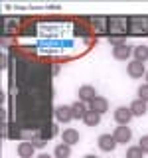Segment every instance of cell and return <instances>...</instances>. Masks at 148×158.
<instances>
[{"instance_id":"8","label":"cell","mask_w":148,"mask_h":158,"mask_svg":"<svg viewBox=\"0 0 148 158\" xmlns=\"http://www.w3.org/2000/svg\"><path fill=\"white\" fill-rule=\"evenodd\" d=\"M56 118L59 123H69L73 118V109H71V105H59L57 109H56Z\"/></svg>"},{"instance_id":"21","label":"cell","mask_w":148,"mask_h":158,"mask_svg":"<svg viewBox=\"0 0 148 158\" xmlns=\"http://www.w3.org/2000/svg\"><path fill=\"white\" fill-rule=\"evenodd\" d=\"M138 146H140V150L144 152V154H148V135L140 136V140H138Z\"/></svg>"},{"instance_id":"11","label":"cell","mask_w":148,"mask_h":158,"mask_svg":"<svg viewBox=\"0 0 148 158\" xmlns=\"http://www.w3.org/2000/svg\"><path fill=\"white\" fill-rule=\"evenodd\" d=\"M89 109L91 111H95V113H99V115H103V113H107V109H109V101L105 97H95L91 103H89Z\"/></svg>"},{"instance_id":"23","label":"cell","mask_w":148,"mask_h":158,"mask_svg":"<svg viewBox=\"0 0 148 158\" xmlns=\"http://www.w3.org/2000/svg\"><path fill=\"white\" fill-rule=\"evenodd\" d=\"M38 158H53V156H49V154H46V152H42V154H39Z\"/></svg>"},{"instance_id":"14","label":"cell","mask_w":148,"mask_h":158,"mask_svg":"<svg viewBox=\"0 0 148 158\" xmlns=\"http://www.w3.org/2000/svg\"><path fill=\"white\" fill-rule=\"evenodd\" d=\"M71 109H73V118H75V121H77V118H81V121H83L85 115H87V111H89L87 103H83V101H75L71 105Z\"/></svg>"},{"instance_id":"15","label":"cell","mask_w":148,"mask_h":158,"mask_svg":"<svg viewBox=\"0 0 148 158\" xmlns=\"http://www.w3.org/2000/svg\"><path fill=\"white\" fill-rule=\"evenodd\" d=\"M132 57L136 59V61H148V46H136L132 49Z\"/></svg>"},{"instance_id":"17","label":"cell","mask_w":148,"mask_h":158,"mask_svg":"<svg viewBox=\"0 0 148 158\" xmlns=\"http://www.w3.org/2000/svg\"><path fill=\"white\" fill-rule=\"evenodd\" d=\"M83 123H85L87 127H97L99 123H101V115L89 109V111H87V115H85V118H83Z\"/></svg>"},{"instance_id":"24","label":"cell","mask_w":148,"mask_h":158,"mask_svg":"<svg viewBox=\"0 0 148 158\" xmlns=\"http://www.w3.org/2000/svg\"><path fill=\"white\" fill-rule=\"evenodd\" d=\"M83 158H99V156H95V154H85Z\"/></svg>"},{"instance_id":"6","label":"cell","mask_w":148,"mask_h":158,"mask_svg":"<svg viewBox=\"0 0 148 158\" xmlns=\"http://www.w3.org/2000/svg\"><path fill=\"white\" fill-rule=\"evenodd\" d=\"M132 49L128 44H118V46H113V57L118 59V61H125V59H128L132 56Z\"/></svg>"},{"instance_id":"4","label":"cell","mask_w":148,"mask_h":158,"mask_svg":"<svg viewBox=\"0 0 148 158\" xmlns=\"http://www.w3.org/2000/svg\"><path fill=\"white\" fill-rule=\"evenodd\" d=\"M132 117H134V115H132L130 107H117V111H115V121H117L118 127H126L128 123H130Z\"/></svg>"},{"instance_id":"1","label":"cell","mask_w":148,"mask_h":158,"mask_svg":"<svg viewBox=\"0 0 148 158\" xmlns=\"http://www.w3.org/2000/svg\"><path fill=\"white\" fill-rule=\"evenodd\" d=\"M126 26H128V22L125 18H109V32H111V38H125Z\"/></svg>"},{"instance_id":"9","label":"cell","mask_w":148,"mask_h":158,"mask_svg":"<svg viewBox=\"0 0 148 158\" xmlns=\"http://www.w3.org/2000/svg\"><path fill=\"white\" fill-rule=\"evenodd\" d=\"M79 101H83V103H91L93 99L97 97V91H95V87L93 85H81L79 87Z\"/></svg>"},{"instance_id":"16","label":"cell","mask_w":148,"mask_h":158,"mask_svg":"<svg viewBox=\"0 0 148 158\" xmlns=\"http://www.w3.org/2000/svg\"><path fill=\"white\" fill-rule=\"evenodd\" d=\"M53 156H56V158H69V156H71V146L65 144V142L57 144L56 150H53Z\"/></svg>"},{"instance_id":"20","label":"cell","mask_w":148,"mask_h":158,"mask_svg":"<svg viewBox=\"0 0 148 158\" xmlns=\"http://www.w3.org/2000/svg\"><path fill=\"white\" fill-rule=\"evenodd\" d=\"M32 144L36 146V148H43V146H46V138H43L42 135H34V138H32Z\"/></svg>"},{"instance_id":"2","label":"cell","mask_w":148,"mask_h":158,"mask_svg":"<svg viewBox=\"0 0 148 158\" xmlns=\"http://www.w3.org/2000/svg\"><path fill=\"white\" fill-rule=\"evenodd\" d=\"M146 71H148V69L144 67V63H142V61H136V59H132V61L126 65V73H128V77H132V79L144 77Z\"/></svg>"},{"instance_id":"12","label":"cell","mask_w":148,"mask_h":158,"mask_svg":"<svg viewBox=\"0 0 148 158\" xmlns=\"http://www.w3.org/2000/svg\"><path fill=\"white\" fill-rule=\"evenodd\" d=\"M130 111H132L134 117H144L148 113V103L140 101V99H134V101L130 103Z\"/></svg>"},{"instance_id":"19","label":"cell","mask_w":148,"mask_h":158,"mask_svg":"<svg viewBox=\"0 0 148 158\" xmlns=\"http://www.w3.org/2000/svg\"><path fill=\"white\" fill-rule=\"evenodd\" d=\"M138 99L144 101V103H148V83H144V85L138 87Z\"/></svg>"},{"instance_id":"5","label":"cell","mask_w":148,"mask_h":158,"mask_svg":"<svg viewBox=\"0 0 148 158\" xmlns=\"http://www.w3.org/2000/svg\"><path fill=\"white\" fill-rule=\"evenodd\" d=\"M97 144H99V148H101L103 152H113L117 148V140H115V136H113V135L105 132V135H101V136L97 138Z\"/></svg>"},{"instance_id":"3","label":"cell","mask_w":148,"mask_h":158,"mask_svg":"<svg viewBox=\"0 0 148 158\" xmlns=\"http://www.w3.org/2000/svg\"><path fill=\"white\" fill-rule=\"evenodd\" d=\"M128 32L146 34L148 32V18H130L128 20Z\"/></svg>"},{"instance_id":"10","label":"cell","mask_w":148,"mask_h":158,"mask_svg":"<svg viewBox=\"0 0 148 158\" xmlns=\"http://www.w3.org/2000/svg\"><path fill=\"white\" fill-rule=\"evenodd\" d=\"M34 150H36V146L32 144V140H22L18 144V148H16V152H18L20 158H32Z\"/></svg>"},{"instance_id":"22","label":"cell","mask_w":148,"mask_h":158,"mask_svg":"<svg viewBox=\"0 0 148 158\" xmlns=\"http://www.w3.org/2000/svg\"><path fill=\"white\" fill-rule=\"evenodd\" d=\"M51 73H53V75H57V73H59V65H57V63H53V65H51Z\"/></svg>"},{"instance_id":"25","label":"cell","mask_w":148,"mask_h":158,"mask_svg":"<svg viewBox=\"0 0 148 158\" xmlns=\"http://www.w3.org/2000/svg\"><path fill=\"white\" fill-rule=\"evenodd\" d=\"M144 77H146V83H148V71H146V75H144Z\"/></svg>"},{"instance_id":"18","label":"cell","mask_w":148,"mask_h":158,"mask_svg":"<svg viewBox=\"0 0 148 158\" xmlns=\"http://www.w3.org/2000/svg\"><path fill=\"white\" fill-rule=\"evenodd\" d=\"M144 156V152L140 150V146H130L126 150V158H142Z\"/></svg>"},{"instance_id":"7","label":"cell","mask_w":148,"mask_h":158,"mask_svg":"<svg viewBox=\"0 0 148 158\" xmlns=\"http://www.w3.org/2000/svg\"><path fill=\"white\" fill-rule=\"evenodd\" d=\"M113 136H115L117 144H126V142H130V138H132V131L128 127H117L115 132H113Z\"/></svg>"},{"instance_id":"13","label":"cell","mask_w":148,"mask_h":158,"mask_svg":"<svg viewBox=\"0 0 148 158\" xmlns=\"http://www.w3.org/2000/svg\"><path fill=\"white\" fill-rule=\"evenodd\" d=\"M61 142H65V144L73 146L79 142V132L75 131V128H65V131L61 132Z\"/></svg>"}]
</instances>
